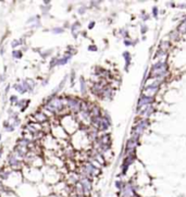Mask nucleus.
<instances>
[{
	"instance_id": "obj_1",
	"label": "nucleus",
	"mask_w": 186,
	"mask_h": 197,
	"mask_svg": "<svg viewBox=\"0 0 186 197\" xmlns=\"http://www.w3.org/2000/svg\"><path fill=\"white\" fill-rule=\"evenodd\" d=\"M152 100H154V98H152L151 96H146V95L141 96V98H139V101H138V108H137V111H139V110H141V108L143 107L144 105H148V103H150Z\"/></svg>"
},
{
	"instance_id": "obj_2",
	"label": "nucleus",
	"mask_w": 186,
	"mask_h": 197,
	"mask_svg": "<svg viewBox=\"0 0 186 197\" xmlns=\"http://www.w3.org/2000/svg\"><path fill=\"white\" fill-rule=\"evenodd\" d=\"M158 87H159V83H154V84H150V85L146 86L145 90H154V92H156V90H158Z\"/></svg>"
},
{
	"instance_id": "obj_4",
	"label": "nucleus",
	"mask_w": 186,
	"mask_h": 197,
	"mask_svg": "<svg viewBox=\"0 0 186 197\" xmlns=\"http://www.w3.org/2000/svg\"><path fill=\"white\" fill-rule=\"evenodd\" d=\"M147 32V26H141V33H146Z\"/></svg>"
},
{
	"instance_id": "obj_3",
	"label": "nucleus",
	"mask_w": 186,
	"mask_h": 197,
	"mask_svg": "<svg viewBox=\"0 0 186 197\" xmlns=\"http://www.w3.org/2000/svg\"><path fill=\"white\" fill-rule=\"evenodd\" d=\"M152 12H154V18H157V17H158V8H157V7H154V8H152Z\"/></svg>"
}]
</instances>
